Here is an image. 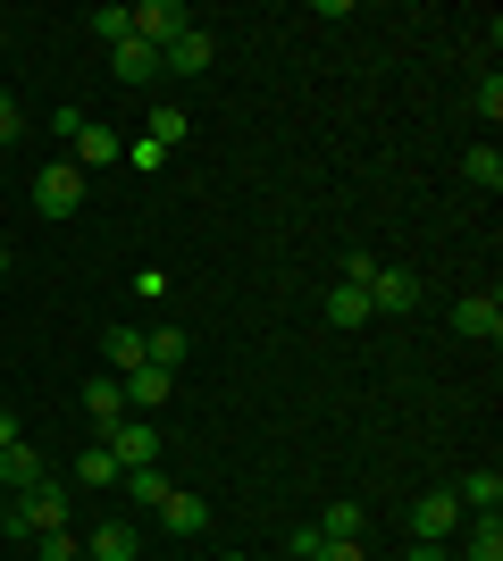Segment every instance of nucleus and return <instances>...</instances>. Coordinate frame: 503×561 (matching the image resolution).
Returning a JSON list of instances; mask_svg holds the SVG:
<instances>
[{
	"instance_id": "nucleus-1",
	"label": "nucleus",
	"mask_w": 503,
	"mask_h": 561,
	"mask_svg": "<svg viewBox=\"0 0 503 561\" xmlns=\"http://www.w3.org/2000/svg\"><path fill=\"white\" fill-rule=\"evenodd\" d=\"M0 528H9V537H50V528H68V486H59V478L25 486L18 503L0 512Z\"/></svg>"
},
{
	"instance_id": "nucleus-2",
	"label": "nucleus",
	"mask_w": 503,
	"mask_h": 561,
	"mask_svg": "<svg viewBox=\"0 0 503 561\" xmlns=\"http://www.w3.org/2000/svg\"><path fill=\"white\" fill-rule=\"evenodd\" d=\"M59 135H68V151H76V168L93 176V168H110V160H126V142L101 126V117H84V110H59Z\"/></svg>"
},
{
	"instance_id": "nucleus-3",
	"label": "nucleus",
	"mask_w": 503,
	"mask_h": 561,
	"mask_svg": "<svg viewBox=\"0 0 503 561\" xmlns=\"http://www.w3.org/2000/svg\"><path fill=\"white\" fill-rule=\"evenodd\" d=\"M34 210H43V218H76V210H84V168L50 160L43 176H34Z\"/></svg>"
},
{
	"instance_id": "nucleus-4",
	"label": "nucleus",
	"mask_w": 503,
	"mask_h": 561,
	"mask_svg": "<svg viewBox=\"0 0 503 561\" xmlns=\"http://www.w3.org/2000/svg\"><path fill=\"white\" fill-rule=\"evenodd\" d=\"M126 18H135V43H151V50H168L176 34H193V9H185V0H135Z\"/></svg>"
},
{
	"instance_id": "nucleus-5",
	"label": "nucleus",
	"mask_w": 503,
	"mask_h": 561,
	"mask_svg": "<svg viewBox=\"0 0 503 561\" xmlns=\"http://www.w3.org/2000/svg\"><path fill=\"white\" fill-rule=\"evenodd\" d=\"M101 445H110V461H118V469H160V427L135 420V411H126V420L110 427Z\"/></svg>"
},
{
	"instance_id": "nucleus-6",
	"label": "nucleus",
	"mask_w": 503,
	"mask_h": 561,
	"mask_svg": "<svg viewBox=\"0 0 503 561\" xmlns=\"http://www.w3.org/2000/svg\"><path fill=\"white\" fill-rule=\"evenodd\" d=\"M118 386H126V411H135V420H160V402L176 394V377H168V369H151V360H144V369H126Z\"/></svg>"
},
{
	"instance_id": "nucleus-7",
	"label": "nucleus",
	"mask_w": 503,
	"mask_h": 561,
	"mask_svg": "<svg viewBox=\"0 0 503 561\" xmlns=\"http://www.w3.org/2000/svg\"><path fill=\"white\" fill-rule=\"evenodd\" d=\"M454 335L495 344V335H503V302H495V294H461V302H454Z\"/></svg>"
},
{
	"instance_id": "nucleus-8",
	"label": "nucleus",
	"mask_w": 503,
	"mask_h": 561,
	"mask_svg": "<svg viewBox=\"0 0 503 561\" xmlns=\"http://www.w3.org/2000/svg\"><path fill=\"white\" fill-rule=\"evenodd\" d=\"M454 528H461V503H454V494H420V503H411V537H420V545H445Z\"/></svg>"
},
{
	"instance_id": "nucleus-9",
	"label": "nucleus",
	"mask_w": 503,
	"mask_h": 561,
	"mask_svg": "<svg viewBox=\"0 0 503 561\" xmlns=\"http://www.w3.org/2000/svg\"><path fill=\"white\" fill-rule=\"evenodd\" d=\"M144 553V528L135 519H101L93 537H84V561H135Z\"/></svg>"
},
{
	"instance_id": "nucleus-10",
	"label": "nucleus",
	"mask_w": 503,
	"mask_h": 561,
	"mask_svg": "<svg viewBox=\"0 0 503 561\" xmlns=\"http://www.w3.org/2000/svg\"><path fill=\"white\" fill-rule=\"evenodd\" d=\"M454 503H461V512H479V519H495V512H503V469H495V461L470 469V478L454 486Z\"/></svg>"
},
{
	"instance_id": "nucleus-11",
	"label": "nucleus",
	"mask_w": 503,
	"mask_h": 561,
	"mask_svg": "<svg viewBox=\"0 0 503 561\" xmlns=\"http://www.w3.org/2000/svg\"><path fill=\"white\" fill-rule=\"evenodd\" d=\"M369 310H420V277L411 268H378L369 277Z\"/></svg>"
},
{
	"instance_id": "nucleus-12",
	"label": "nucleus",
	"mask_w": 503,
	"mask_h": 561,
	"mask_svg": "<svg viewBox=\"0 0 503 561\" xmlns=\"http://www.w3.org/2000/svg\"><path fill=\"white\" fill-rule=\"evenodd\" d=\"M160 528H168V537H202V528H210V503H202V494H176V486H168Z\"/></svg>"
},
{
	"instance_id": "nucleus-13",
	"label": "nucleus",
	"mask_w": 503,
	"mask_h": 561,
	"mask_svg": "<svg viewBox=\"0 0 503 561\" xmlns=\"http://www.w3.org/2000/svg\"><path fill=\"white\" fill-rule=\"evenodd\" d=\"M202 68H210V34H202V25L176 34V43L160 50V76H202Z\"/></svg>"
},
{
	"instance_id": "nucleus-14",
	"label": "nucleus",
	"mask_w": 503,
	"mask_h": 561,
	"mask_svg": "<svg viewBox=\"0 0 503 561\" xmlns=\"http://www.w3.org/2000/svg\"><path fill=\"white\" fill-rule=\"evenodd\" d=\"M84 420H93L101 436L126 420V386H118V377H93V386H84Z\"/></svg>"
},
{
	"instance_id": "nucleus-15",
	"label": "nucleus",
	"mask_w": 503,
	"mask_h": 561,
	"mask_svg": "<svg viewBox=\"0 0 503 561\" xmlns=\"http://www.w3.org/2000/svg\"><path fill=\"white\" fill-rule=\"evenodd\" d=\"M110 76H118V84H151V76H160V50H151V43H135V34H126V43L110 50Z\"/></svg>"
},
{
	"instance_id": "nucleus-16",
	"label": "nucleus",
	"mask_w": 503,
	"mask_h": 561,
	"mask_svg": "<svg viewBox=\"0 0 503 561\" xmlns=\"http://www.w3.org/2000/svg\"><path fill=\"white\" fill-rule=\"evenodd\" d=\"M43 478H50V469H43V453H34V445H9V453H0V486H9V494L43 486Z\"/></svg>"
},
{
	"instance_id": "nucleus-17",
	"label": "nucleus",
	"mask_w": 503,
	"mask_h": 561,
	"mask_svg": "<svg viewBox=\"0 0 503 561\" xmlns=\"http://www.w3.org/2000/svg\"><path fill=\"white\" fill-rule=\"evenodd\" d=\"M101 360H110V377L144 369V328H110V335H101Z\"/></svg>"
},
{
	"instance_id": "nucleus-18",
	"label": "nucleus",
	"mask_w": 503,
	"mask_h": 561,
	"mask_svg": "<svg viewBox=\"0 0 503 561\" xmlns=\"http://www.w3.org/2000/svg\"><path fill=\"white\" fill-rule=\"evenodd\" d=\"M185 352H193L185 328H151V335H144V360H151V369H168V377H176V360H185Z\"/></svg>"
},
{
	"instance_id": "nucleus-19",
	"label": "nucleus",
	"mask_w": 503,
	"mask_h": 561,
	"mask_svg": "<svg viewBox=\"0 0 503 561\" xmlns=\"http://www.w3.org/2000/svg\"><path fill=\"white\" fill-rule=\"evenodd\" d=\"M461 176H470L479 193H495V185H503V151H495V142H479V151H461Z\"/></svg>"
},
{
	"instance_id": "nucleus-20",
	"label": "nucleus",
	"mask_w": 503,
	"mask_h": 561,
	"mask_svg": "<svg viewBox=\"0 0 503 561\" xmlns=\"http://www.w3.org/2000/svg\"><path fill=\"white\" fill-rule=\"evenodd\" d=\"M144 135H151V142H160V151H176V142H185V135H193V117H185V110H176V101H160V110H151V126H144Z\"/></svg>"
},
{
	"instance_id": "nucleus-21",
	"label": "nucleus",
	"mask_w": 503,
	"mask_h": 561,
	"mask_svg": "<svg viewBox=\"0 0 503 561\" xmlns=\"http://www.w3.org/2000/svg\"><path fill=\"white\" fill-rule=\"evenodd\" d=\"M361 319H369V294H361V285H335L328 294V328H361Z\"/></svg>"
},
{
	"instance_id": "nucleus-22",
	"label": "nucleus",
	"mask_w": 503,
	"mask_h": 561,
	"mask_svg": "<svg viewBox=\"0 0 503 561\" xmlns=\"http://www.w3.org/2000/svg\"><path fill=\"white\" fill-rule=\"evenodd\" d=\"M126 469L110 461V445H84V461H76V486H118Z\"/></svg>"
},
{
	"instance_id": "nucleus-23",
	"label": "nucleus",
	"mask_w": 503,
	"mask_h": 561,
	"mask_svg": "<svg viewBox=\"0 0 503 561\" xmlns=\"http://www.w3.org/2000/svg\"><path fill=\"white\" fill-rule=\"evenodd\" d=\"M319 537H328V545H361V503H328Z\"/></svg>"
},
{
	"instance_id": "nucleus-24",
	"label": "nucleus",
	"mask_w": 503,
	"mask_h": 561,
	"mask_svg": "<svg viewBox=\"0 0 503 561\" xmlns=\"http://www.w3.org/2000/svg\"><path fill=\"white\" fill-rule=\"evenodd\" d=\"M454 561H503V519H479V528H470V545H461Z\"/></svg>"
},
{
	"instance_id": "nucleus-25",
	"label": "nucleus",
	"mask_w": 503,
	"mask_h": 561,
	"mask_svg": "<svg viewBox=\"0 0 503 561\" xmlns=\"http://www.w3.org/2000/svg\"><path fill=\"white\" fill-rule=\"evenodd\" d=\"M118 486L135 494V503H151V512H160V503H168V478H160V469H126Z\"/></svg>"
},
{
	"instance_id": "nucleus-26",
	"label": "nucleus",
	"mask_w": 503,
	"mask_h": 561,
	"mask_svg": "<svg viewBox=\"0 0 503 561\" xmlns=\"http://www.w3.org/2000/svg\"><path fill=\"white\" fill-rule=\"evenodd\" d=\"M84 34H101V43L118 50L126 34H135V18H126V9H93V18H84Z\"/></svg>"
},
{
	"instance_id": "nucleus-27",
	"label": "nucleus",
	"mask_w": 503,
	"mask_h": 561,
	"mask_svg": "<svg viewBox=\"0 0 503 561\" xmlns=\"http://www.w3.org/2000/svg\"><path fill=\"white\" fill-rule=\"evenodd\" d=\"M126 168H144V176H160V168H168V151H160L151 135H135V142H126Z\"/></svg>"
},
{
	"instance_id": "nucleus-28",
	"label": "nucleus",
	"mask_w": 503,
	"mask_h": 561,
	"mask_svg": "<svg viewBox=\"0 0 503 561\" xmlns=\"http://www.w3.org/2000/svg\"><path fill=\"white\" fill-rule=\"evenodd\" d=\"M34 545H43V561H84V545H76L68 528H50V537H34Z\"/></svg>"
},
{
	"instance_id": "nucleus-29",
	"label": "nucleus",
	"mask_w": 503,
	"mask_h": 561,
	"mask_svg": "<svg viewBox=\"0 0 503 561\" xmlns=\"http://www.w3.org/2000/svg\"><path fill=\"white\" fill-rule=\"evenodd\" d=\"M470 101H479V117L495 126V117H503V76H479V93H470Z\"/></svg>"
},
{
	"instance_id": "nucleus-30",
	"label": "nucleus",
	"mask_w": 503,
	"mask_h": 561,
	"mask_svg": "<svg viewBox=\"0 0 503 561\" xmlns=\"http://www.w3.org/2000/svg\"><path fill=\"white\" fill-rule=\"evenodd\" d=\"M378 268H386V260H369V252H353V260H344V285H361V294H369V277H378Z\"/></svg>"
},
{
	"instance_id": "nucleus-31",
	"label": "nucleus",
	"mask_w": 503,
	"mask_h": 561,
	"mask_svg": "<svg viewBox=\"0 0 503 561\" xmlns=\"http://www.w3.org/2000/svg\"><path fill=\"white\" fill-rule=\"evenodd\" d=\"M25 135V110H18V93H0V142H18Z\"/></svg>"
},
{
	"instance_id": "nucleus-32",
	"label": "nucleus",
	"mask_w": 503,
	"mask_h": 561,
	"mask_svg": "<svg viewBox=\"0 0 503 561\" xmlns=\"http://www.w3.org/2000/svg\"><path fill=\"white\" fill-rule=\"evenodd\" d=\"M311 561H369V553H361V545H319Z\"/></svg>"
},
{
	"instance_id": "nucleus-33",
	"label": "nucleus",
	"mask_w": 503,
	"mask_h": 561,
	"mask_svg": "<svg viewBox=\"0 0 503 561\" xmlns=\"http://www.w3.org/2000/svg\"><path fill=\"white\" fill-rule=\"evenodd\" d=\"M411 561H454V545H420L411 537Z\"/></svg>"
},
{
	"instance_id": "nucleus-34",
	"label": "nucleus",
	"mask_w": 503,
	"mask_h": 561,
	"mask_svg": "<svg viewBox=\"0 0 503 561\" xmlns=\"http://www.w3.org/2000/svg\"><path fill=\"white\" fill-rule=\"evenodd\" d=\"M9 445H25V436H18V420H9V411H0V453H9Z\"/></svg>"
},
{
	"instance_id": "nucleus-35",
	"label": "nucleus",
	"mask_w": 503,
	"mask_h": 561,
	"mask_svg": "<svg viewBox=\"0 0 503 561\" xmlns=\"http://www.w3.org/2000/svg\"><path fill=\"white\" fill-rule=\"evenodd\" d=\"M0 268H9V243H0Z\"/></svg>"
},
{
	"instance_id": "nucleus-36",
	"label": "nucleus",
	"mask_w": 503,
	"mask_h": 561,
	"mask_svg": "<svg viewBox=\"0 0 503 561\" xmlns=\"http://www.w3.org/2000/svg\"><path fill=\"white\" fill-rule=\"evenodd\" d=\"M227 561H243V553H227Z\"/></svg>"
}]
</instances>
